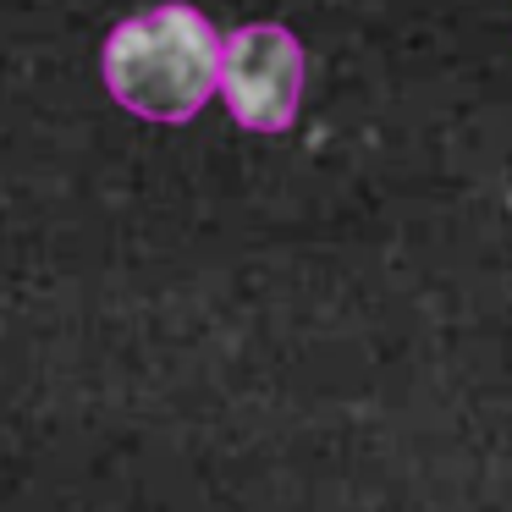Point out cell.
Instances as JSON below:
<instances>
[{"mask_svg": "<svg viewBox=\"0 0 512 512\" xmlns=\"http://www.w3.org/2000/svg\"><path fill=\"white\" fill-rule=\"evenodd\" d=\"M303 45L281 23H248L221 45V100L248 133H287L303 105Z\"/></svg>", "mask_w": 512, "mask_h": 512, "instance_id": "7a4b0ae2", "label": "cell"}, {"mask_svg": "<svg viewBox=\"0 0 512 512\" xmlns=\"http://www.w3.org/2000/svg\"><path fill=\"white\" fill-rule=\"evenodd\" d=\"M221 45V28L188 0L144 6V12L122 17L105 39V89L122 111L144 116V122L182 127L221 89Z\"/></svg>", "mask_w": 512, "mask_h": 512, "instance_id": "6da1fadb", "label": "cell"}]
</instances>
